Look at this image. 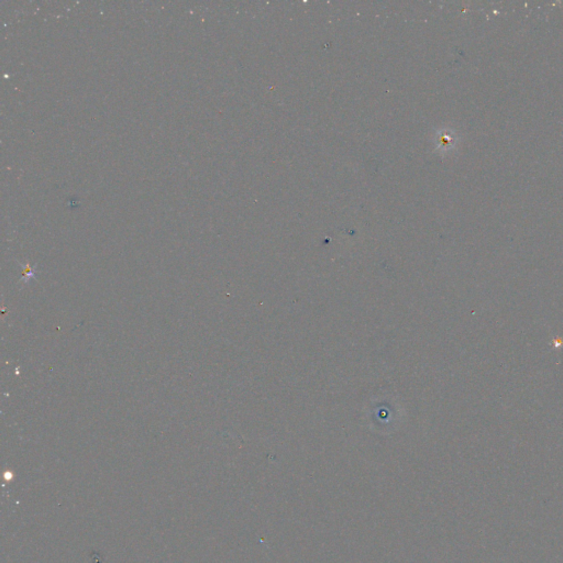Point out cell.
Here are the masks:
<instances>
[{
  "instance_id": "obj_1",
  "label": "cell",
  "mask_w": 563,
  "mask_h": 563,
  "mask_svg": "<svg viewBox=\"0 0 563 563\" xmlns=\"http://www.w3.org/2000/svg\"><path fill=\"white\" fill-rule=\"evenodd\" d=\"M551 346L553 347V349H555V350H560L561 348L563 347V339H561V338H553L552 341H551Z\"/></svg>"
}]
</instances>
